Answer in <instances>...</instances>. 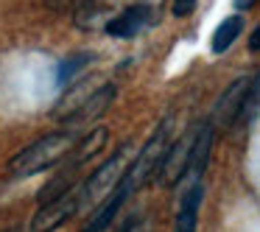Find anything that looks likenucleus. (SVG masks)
Returning a JSON list of instances; mask_svg holds the SVG:
<instances>
[{
  "label": "nucleus",
  "mask_w": 260,
  "mask_h": 232,
  "mask_svg": "<svg viewBox=\"0 0 260 232\" xmlns=\"http://www.w3.org/2000/svg\"><path fill=\"white\" fill-rule=\"evenodd\" d=\"M257 73L254 76H241L224 90V95L218 98L213 109V120L210 123L218 129H232L241 120H246L249 115L257 112Z\"/></svg>",
  "instance_id": "3"
},
{
  "label": "nucleus",
  "mask_w": 260,
  "mask_h": 232,
  "mask_svg": "<svg viewBox=\"0 0 260 232\" xmlns=\"http://www.w3.org/2000/svg\"><path fill=\"white\" fill-rule=\"evenodd\" d=\"M243 34V17H238V14H230V17H224L218 23V28L213 31V40H210V51L215 53V56H221L224 51H230L232 45H235V40Z\"/></svg>",
  "instance_id": "13"
},
{
  "label": "nucleus",
  "mask_w": 260,
  "mask_h": 232,
  "mask_svg": "<svg viewBox=\"0 0 260 232\" xmlns=\"http://www.w3.org/2000/svg\"><path fill=\"white\" fill-rule=\"evenodd\" d=\"M249 51L252 53L260 51V28H252V34H249Z\"/></svg>",
  "instance_id": "18"
},
{
  "label": "nucleus",
  "mask_w": 260,
  "mask_h": 232,
  "mask_svg": "<svg viewBox=\"0 0 260 232\" xmlns=\"http://www.w3.org/2000/svg\"><path fill=\"white\" fill-rule=\"evenodd\" d=\"M92 62V53L90 51H81V53H73V56H68L62 64H59V84H70V81L76 79V73H81V70H87V64Z\"/></svg>",
  "instance_id": "15"
},
{
  "label": "nucleus",
  "mask_w": 260,
  "mask_h": 232,
  "mask_svg": "<svg viewBox=\"0 0 260 232\" xmlns=\"http://www.w3.org/2000/svg\"><path fill=\"white\" fill-rule=\"evenodd\" d=\"M115 95H118V87H115V84H101V87H95V90H92L90 95H87L84 101H81L79 107H76L73 112H70L68 118L62 120V123L68 126V129L92 123V120H98L101 115H107V109L112 107Z\"/></svg>",
  "instance_id": "8"
},
{
  "label": "nucleus",
  "mask_w": 260,
  "mask_h": 232,
  "mask_svg": "<svg viewBox=\"0 0 260 232\" xmlns=\"http://www.w3.org/2000/svg\"><path fill=\"white\" fill-rule=\"evenodd\" d=\"M76 131L73 129H59L51 131V135L40 137V140L28 143L25 148H20L6 165L9 179H28V176H37L42 171H51L68 157L70 146L76 143Z\"/></svg>",
  "instance_id": "1"
},
{
  "label": "nucleus",
  "mask_w": 260,
  "mask_h": 232,
  "mask_svg": "<svg viewBox=\"0 0 260 232\" xmlns=\"http://www.w3.org/2000/svg\"><path fill=\"white\" fill-rule=\"evenodd\" d=\"M168 137H171V120H162V123L151 131V137L140 146V151H135V157H132L129 165H126L123 176L118 179L120 185L129 190V196H135L143 185L154 182V174H157V168H159V159H162L165 146H168Z\"/></svg>",
  "instance_id": "2"
},
{
  "label": "nucleus",
  "mask_w": 260,
  "mask_h": 232,
  "mask_svg": "<svg viewBox=\"0 0 260 232\" xmlns=\"http://www.w3.org/2000/svg\"><path fill=\"white\" fill-rule=\"evenodd\" d=\"M120 232H151V224H148V221H143V218H129Z\"/></svg>",
  "instance_id": "17"
},
{
  "label": "nucleus",
  "mask_w": 260,
  "mask_h": 232,
  "mask_svg": "<svg viewBox=\"0 0 260 232\" xmlns=\"http://www.w3.org/2000/svg\"><path fill=\"white\" fill-rule=\"evenodd\" d=\"M213 135H215L213 123H202L196 131H193L190 157H187V171H185V176H190L193 182H199L204 176V171H207L210 151H213Z\"/></svg>",
  "instance_id": "11"
},
{
  "label": "nucleus",
  "mask_w": 260,
  "mask_h": 232,
  "mask_svg": "<svg viewBox=\"0 0 260 232\" xmlns=\"http://www.w3.org/2000/svg\"><path fill=\"white\" fill-rule=\"evenodd\" d=\"M95 79H79V81H73V84H68V92H64L62 98L56 101V109H53V118L56 120H64L70 112H73L76 107H79L81 101H84L87 95H90L92 90H95Z\"/></svg>",
  "instance_id": "14"
},
{
  "label": "nucleus",
  "mask_w": 260,
  "mask_h": 232,
  "mask_svg": "<svg viewBox=\"0 0 260 232\" xmlns=\"http://www.w3.org/2000/svg\"><path fill=\"white\" fill-rule=\"evenodd\" d=\"M202 202H204V182L199 179V182H193L185 190V196H182L179 213H176V221H174V232H196Z\"/></svg>",
  "instance_id": "12"
},
{
  "label": "nucleus",
  "mask_w": 260,
  "mask_h": 232,
  "mask_svg": "<svg viewBox=\"0 0 260 232\" xmlns=\"http://www.w3.org/2000/svg\"><path fill=\"white\" fill-rule=\"evenodd\" d=\"M157 14H159V9L154 6V3H148V0L129 3V6H123L107 25H104V31H107L112 40H135L140 31H146L148 25L157 20Z\"/></svg>",
  "instance_id": "6"
},
{
  "label": "nucleus",
  "mask_w": 260,
  "mask_h": 232,
  "mask_svg": "<svg viewBox=\"0 0 260 232\" xmlns=\"http://www.w3.org/2000/svg\"><path fill=\"white\" fill-rule=\"evenodd\" d=\"M196 3L199 0H174V3H171V12H174L176 20H182V17H187V14H193Z\"/></svg>",
  "instance_id": "16"
},
{
  "label": "nucleus",
  "mask_w": 260,
  "mask_h": 232,
  "mask_svg": "<svg viewBox=\"0 0 260 232\" xmlns=\"http://www.w3.org/2000/svg\"><path fill=\"white\" fill-rule=\"evenodd\" d=\"M84 193H81L79 185L68 187L64 193L42 202V207L34 213L31 218V232H56L62 224H68L81 207H84Z\"/></svg>",
  "instance_id": "4"
},
{
  "label": "nucleus",
  "mask_w": 260,
  "mask_h": 232,
  "mask_svg": "<svg viewBox=\"0 0 260 232\" xmlns=\"http://www.w3.org/2000/svg\"><path fill=\"white\" fill-rule=\"evenodd\" d=\"M107 140H109L107 126H95V129H87L81 137H76V143L70 146L68 157H64L62 162L68 165V168H81V165L90 162V159L95 157L98 151H104Z\"/></svg>",
  "instance_id": "10"
},
{
  "label": "nucleus",
  "mask_w": 260,
  "mask_h": 232,
  "mask_svg": "<svg viewBox=\"0 0 260 232\" xmlns=\"http://www.w3.org/2000/svg\"><path fill=\"white\" fill-rule=\"evenodd\" d=\"M132 157H135V146H132V143H120L112 151V157L104 165H98L90 174V179L79 185L81 193H84V202H98V198L107 196V193L118 185L120 176H123V171H126V165L132 162Z\"/></svg>",
  "instance_id": "5"
},
{
  "label": "nucleus",
  "mask_w": 260,
  "mask_h": 232,
  "mask_svg": "<svg viewBox=\"0 0 260 232\" xmlns=\"http://www.w3.org/2000/svg\"><path fill=\"white\" fill-rule=\"evenodd\" d=\"M193 131L196 129H190L187 135H182L179 143H174V146H165V154H162V159H159V168H157V174H154V182H159L162 187H176L182 179H185Z\"/></svg>",
  "instance_id": "7"
},
{
  "label": "nucleus",
  "mask_w": 260,
  "mask_h": 232,
  "mask_svg": "<svg viewBox=\"0 0 260 232\" xmlns=\"http://www.w3.org/2000/svg\"><path fill=\"white\" fill-rule=\"evenodd\" d=\"M120 0H84L73 14L76 28L81 31H98L120 12Z\"/></svg>",
  "instance_id": "9"
},
{
  "label": "nucleus",
  "mask_w": 260,
  "mask_h": 232,
  "mask_svg": "<svg viewBox=\"0 0 260 232\" xmlns=\"http://www.w3.org/2000/svg\"><path fill=\"white\" fill-rule=\"evenodd\" d=\"M232 3H235L238 12H243V9H252L254 3H257V0H232Z\"/></svg>",
  "instance_id": "19"
}]
</instances>
